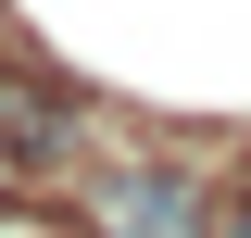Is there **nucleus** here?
I'll list each match as a JSON object with an SVG mask.
<instances>
[{"mask_svg":"<svg viewBox=\"0 0 251 238\" xmlns=\"http://www.w3.org/2000/svg\"><path fill=\"white\" fill-rule=\"evenodd\" d=\"M226 238H251V201H239V226H226Z\"/></svg>","mask_w":251,"mask_h":238,"instance_id":"nucleus-3","label":"nucleus"},{"mask_svg":"<svg viewBox=\"0 0 251 238\" xmlns=\"http://www.w3.org/2000/svg\"><path fill=\"white\" fill-rule=\"evenodd\" d=\"M63 138H75V125H63V100H38V88H0V163H50Z\"/></svg>","mask_w":251,"mask_h":238,"instance_id":"nucleus-2","label":"nucleus"},{"mask_svg":"<svg viewBox=\"0 0 251 238\" xmlns=\"http://www.w3.org/2000/svg\"><path fill=\"white\" fill-rule=\"evenodd\" d=\"M113 238H201V188L163 176V163L126 176V188H113Z\"/></svg>","mask_w":251,"mask_h":238,"instance_id":"nucleus-1","label":"nucleus"}]
</instances>
